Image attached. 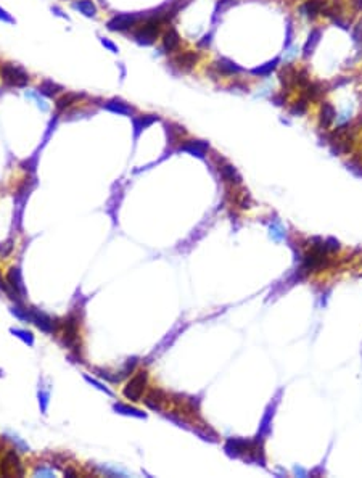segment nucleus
<instances>
[{
    "label": "nucleus",
    "instance_id": "obj_1",
    "mask_svg": "<svg viewBox=\"0 0 362 478\" xmlns=\"http://www.w3.org/2000/svg\"><path fill=\"white\" fill-rule=\"evenodd\" d=\"M0 74H2L3 82L10 87H26L29 79H31L29 72L24 68L13 63H5L2 69H0Z\"/></svg>",
    "mask_w": 362,
    "mask_h": 478
},
{
    "label": "nucleus",
    "instance_id": "obj_2",
    "mask_svg": "<svg viewBox=\"0 0 362 478\" xmlns=\"http://www.w3.org/2000/svg\"><path fill=\"white\" fill-rule=\"evenodd\" d=\"M243 68L240 64H237L234 60L226 56L217 58L214 63H211L209 66V74H213L216 77H235L238 74H242Z\"/></svg>",
    "mask_w": 362,
    "mask_h": 478
},
{
    "label": "nucleus",
    "instance_id": "obj_3",
    "mask_svg": "<svg viewBox=\"0 0 362 478\" xmlns=\"http://www.w3.org/2000/svg\"><path fill=\"white\" fill-rule=\"evenodd\" d=\"M330 0H301V3L296 6V11L301 18L308 21H316L322 16L324 10L327 8Z\"/></svg>",
    "mask_w": 362,
    "mask_h": 478
},
{
    "label": "nucleus",
    "instance_id": "obj_4",
    "mask_svg": "<svg viewBox=\"0 0 362 478\" xmlns=\"http://www.w3.org/2000/svg\"><path fill=\"white\" fill-rule=\"evenodd\" d=\"M142 21V14L137 13H121V14H114V16L106 23V27L110 31H127V29H134L135 26H139Z\"/></svg>",
    "mask_w": 362,
    "mask_h": 478
},
{
    "label": "nucleus",
    "instance_id": "obj_5",
    "mask_svg": "<svg viewBox=\"0 0 362 478\" xmlns=\"http://www.w3.org/2000/svg\"><path fill=\"white\" fill-rule=\"evenodd\" d=\"M329 92H332L329 82L314 81V79H311V81L306 84V87L300 90L301 95L306 97L311 101V105H313V103H321V101L324 100V97L327 95Z\"/></svg>",
    "mask_w": 362,
    "mask_h": 478
},
{
    "label": "nucleus",
    "instance_id": "obj_6",
    "mask_svg": "<svg viewBox=\"0 0 362 478\" xmlns=\"http://www.w3.org/2000/svg\"><path fill=\"white\" fill-rule=\"evenodd\" d=\"M296 69H298V64L295 63H284L280 64L279 68V82L282 90H284L287 95L296 92V82H295V76H296Z\"/></svg>",
    "mask_w": 362,
    "mask_h": 478
},
{
    "label": "nucleus",
    "instance_id": "obj_7",
    "mask_svg": "<svg viewBox=\"0 0 362 478\" xmlns=\"http://www.w3.org/2000/svg\"><path fill=\"white\" fill-rule=\"evenodd\" d=\"M337 108L335 105L329 100H322L319 103V111H317V121H319V127L322 130H332V126L335 124L337 121Z\"/></svg>",
    "mask_w": 362,
    "mask_h": 478
},
{
    "label": "nucleus",
    "instance_id": "obj_8",
    "mask_svg": "<svg viewBox=\"0 0 362 478\" xmlns=\"http://www.w3.org/2000/svg\"><path fill=\"white\" fill-rule=\"evenodd\" d=\"M322 34H324V31H322L321 26H314L313 29H311L306 42H304V45L301 47V56H303L304 61L309 60V58L314 55L319 42H321V39H322Z\"/></svg>",
    "mask_w": 362,
    "mask_h": 478
},
{
    "label": "nucleus",
    "instance_id": "obj_9",
    "mask_svg": "<svg viewBox=\"0 0 362 478\" xmlns=\"http://www.w3.org/2000/svg\"><path fill=\"white\" fill-rule=\"evenodd\" d=\"M200 61V53L195 52V50H185V52H180L174 58V63L177 64V68L180 71H190L197 66V63Z\"/></svg>",
    "mask_w": 362,
    "mask_h": 478
},
{
    "label": "nucleus",
    "instance_id": "obj_10",
    "mask_svg": "<svg viewBox=\"0 0 362 478\" xmlns=\"http://www.w3.org/2000/svg\"><path fill=\"white\" fill-rule=\"evenodd\" d=\"M163 48L166 50L168 53H172L176 52V50L180 47V35L177 32L176 27H168L163 34Z\"/></svg>",
    "mask_w": 362,
    "mask_h": 478
},
{
    "label": "nucleus",
    "instance_id": "obj_11",
    "mask_svg": "<svg viewBox=\"0 0 362 478\" xmlns=\"http://www.w3.org/2000/svg\"><path fill=\"white\" fill-rule=\"evenodd\" d=\"M350 34H351V39L354 43V48H356V56H354V60L361 61V58H362V18H358L356 21H354L351 29H350Z\"/></svg>",
    "mask_w": 362,
    "mask_h": 478
},
{
    "label": "nucleus",
    "instance_id": "obj_12",
    "mask_svg": "<svg viewBox=\"0 0 362 478\" xmlns=\"http://www.w3.org/2000/svg\"><path fill=\"white\" fill-rule=\"evenodd\" d=\"M280 64H282V58H280V56H275L274 60L267 61V63H264V64H259V66L250 69V72H251V74L255 76V77H267V76H271L275 69H279Z\"/></svg>",
    "mask_w": 362,
    "mask_h": 478
},
{
    "label": "nucleus",
    "instance_id": "obj_13",
    "mask_svg": "<svg viewBox=\"0 0 362 478\" xmlns=\"http://www.w3.org/2000/svg\"><path fill=\"white\" fill-rule=\"evenodd\" d=\"M142 383H145V372H140V375H137L135 379L127 385V388L124 390V395L129 398V400L139 401V398L143 391V387H139V385H142Z\"/></svg>",
    "mask_w": 362,
    "mask_h": 478
},
{
    "label": "nucleus",
    "instance_id": "obj_14",
    "mask_svg": "<svg viewBox=\"0 0 362 478\" xmlns=\"http://www.w3.org/2000/svg\"><path fill=\"white\" fill-rule=\"evenodd\" d=\"M309 108H311V101L306 97H303L301 93H298V98H295L292 101L288 111H290V114H293V116H304L309 111Z\"/></svg>",
    "mask_w": 362,
    "mask_h": 478
},
{
    "label": "nucleus",
    "instance_id": "obj_15",
    "mask_svg": "<svg viewBox=\"0 0 362 478\" xmlns=\"http://www.w3.org/2000/svg\"><path fill=\"white\" fill-rule=\"evenodd\" d=\"M72 8L77 10L79 13H82L87 18L97 16V5L93 3V0H76V2L72 3Z\"/></svg>",
    "mask_w": 362,
    "mask_h": 478
},
{
    "label": "nucleus",
    "instance_id": "obj_16",
    "mask_svg": "<svg viewBox=\"0 0 362 478\" xmlns=\"http://www.w3.org/2000/svg\"><path fill=\"white\" fill-rule=\"evenodd\" d=\"M37 90H39V93H42V95H45V97H55L64 89H63V85L50 81V79H45V81L40 82V85L37 87Z\"/></svg>",
    "mask_w": 362,
    "mask_h": 478
},
{
    "label": "nucleus",
    "instance_id": "obj_17",
    "mask_svg": "<svg viewBox=\"0 0 362 478\" xmlns=\"http://www.w3.org/2000/svg\"><path fill=\"white\" fill-rule=\"evenodd\" d=\"M105 110L111 111V113H118V114H132V106H129L127 103L121 100H110L103 105Z\"/></svg>",
    "mask_w": 362,
    "mask_h": 478
},
{
    "label": "nucleus",
    "instance_id": "obj_18",
    "mask_svg": "<svg viewBox=\"0 0 362 478\" xmlns=\"http://www.w3.org/2000/svg\"><path fill=\"white\" fill-rule=\"evenodd\" d=\"M81 98H84V93H72V92H68L66 95H63L56 100V110L58 111H63L69 108L71 105H74L76 101H79Z\"/></svg>",
    "mask_w": 362,
    "mask_h": 478
},
{
    "label": "nucleus",
    "instance_id": "obj_19",
    "mask_svg": "<svg viewBox=\"0 0 362 478\" xmlns=\"http://www.w3.org/2000/svg\"><path fill=\"white\" fill-rule=\"evenodd\" d=\"M311 81V72L308 69L306 64H300L298 69H296V76H295V82H296V90H301L306 87V84Z\"/></svg>",
    "mask_w": 362,
    "mask_h": 478
},
{
    "label": "nucleus",
    "instance_id": "obj_20",
    "mask_svg": "<svg viewBox=\"0 0 362 478\" xmlns=\"http://www.w3.org/2000/svg\"><path fill=\"white\" fill-rule=\"evenodd\" d=\"M180 148L185 150V151H190V153H193V155L203 156V153L208 150V145L203 143V142H198V140H190V142H187L184 147H180Z\"/></svg>",
    "mask_w": 362,
    "mask_h": 478
},
{
    "label": "nucleus",
    "instance_id": "obj_21",
    "mask_svg": "<svg viewBox=\"0 0 362 478\" xmlns=\"http://www.w3.org/2000/svg\"><path fill=\"white\" fill-rule=\"evenodd\" d=\"M300 55H301V48L298 45H293V43H292V45L285 48L284 56H280V58H282V61H285V63H295V60Z\"/></svg>",
    "mask_w": 362,
    "mask_h": 478
},
{
    "label": "nucleus",
    "instance_id": "obj_22",
    "mask_svg": "<svg viewBox=\"0 0 362 478\" xmlns=\"http://www.w3.org/2000/svg\"><path fill=\"white\" fill-rule=\"evenodd\" d=\"M295 39V24L292 18H287V26H285V48L293 43Z\"/></svg>",
    "mask_w": 362,
    "mask_h": 478
},
{
    "label": "nucleus",
    "instance_id": "obj_23",
    "mask_svg": "<svg viewBox=\"0 0 362 478\" xmlns=\"http://www.w3.org/2000/svg\"><path fill=\"white\" fill-rule=\"evenodd\" d=\"M26 97L27 98H34L35 101H37V106L40 108L42 111H47L48 110V103L45 100H43L42 97H39V90L37 92H26Z\"/></svg>",
    "mask_w": 362,
    "mask_h": 478
},
{
    "label": "nucleus",
    "instance_id": "obj_24",
    "mask_svg": "<svg viewBox=\"0 0 362 478\" xmlns=\"http://www.w3.org/2000/svg\"><path fill=\"white\" fill-rule=\"evenodd\" d=\"M272 101L277 106H285L287 103H288V95L287 93L282 90V92H277V93H274L272 95Z\"/></svg>",
    "mask_w": 362,
    "mask_h": 478
},
{
    "label": "nucleus",
    "instance_id": "obj_25",
    "mask_svg": "<svg viewBox=\"0 0 362 478\" xmlns=\"http://www.w3.org/2000/svg\"><path fill=\"white\" fill-rule=\"evenodd\" d=\"M348 5H350V10L353 11L354 16L362 11V0H348Z\"/></svg>",
    "mask_w": 362,
    "mask_h": 478
},
{
    "label": "nucleus",
    "instance_id": "obj_26",
    "mask_svg": "<svg viewBox=\"0 0 362 478\" xmlns=\"http://www.w3.org/2000/svg\"><path fill=\"white\" fill-rule=\"evenodd\" d=\"M211 37H213V34H211V32L205 34V35H203V37H201V40H198V42H197V47H198V48H208L209 45H211V40H213Z\"/></svg>",
    "mask_w": 362,
    "mask_h": 478
},
{
    "label": "nucleus",
    "instance_id": "obj_27",
    "mask_svg": "<svg viewBox=\"0 0 362 478\" xmlns=\"http://www.w3.org/2000/svg\"><path fill=\"white\" fill-rule=\"evenodd\" d=\"M235 2H237V0H219L217 5H216V14H219V11H224L227 6L234 5Z\"/></svg>",
    "mask_w": 362,
    "mask_h": 478
},
{
    "label": "nucleus",
    "instance_id": "obj_28",
    "mask_svg": "<svg viewBox=\"0 0 362 478\" xmlns=\"http://www.w3.org/2000/svg\"><path fill=\"white\" fill-rule=\"evenodd\" d=\"M0 21H3V23H10V24H14V19H13V16L11 14L6 11V10H3L2 6H0Z\"/></svg>",
    "mask_w": 362,
    "mask_h": 478
},
{
    "label": "nucleus",
    "instance_id": "obj_29",
    "mask_svg": "<svg viewBox=\"0 0 362 478\" xmlns=\"http://www.w3.org/2000/svg\"><path fill=\"white\" fill-rule=\"evenodd\" d=\"M100 42H101V45H103L105 48H108V50H110V52H113V53H116V52H118V47H116V45H114V43H113V42H111L110 39H106V37H101V39H100Z\"/></svg>",
    "mask_w": 362,
    "mask_h": 478
},
{
    "label": "nucleus",
    "instance_id": "obj_30",
    "mask_svg": "<svg viewBox=\"0 0 362 478\" xmlns=\"http://www.w3.org/2000/svg\"><path fill=\"white\" fill-rule=\"evenodd\" d=\"M5 454H6V451L3 453V451H2V445H0V475H2V462H3Z\"/></svg>",
    "mask_w": 362,
    "mask_h": 478
}]
</instances>
